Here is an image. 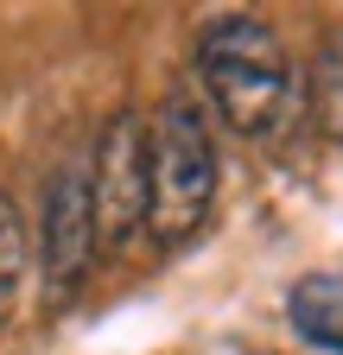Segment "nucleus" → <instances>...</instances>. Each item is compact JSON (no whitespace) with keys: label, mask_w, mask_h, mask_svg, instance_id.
Returning a JSON list of instances; mask_svg holds the SVG:
<instances>
[{"label":"nucleus","mask_w":343,"mask_h":355,"mask_svg":"<svg viewBox=\"0 0 343 355\" xmlns=\"http://www.w3.org/2000/svg\"><path fill=\"white\" fill-rule=\"evenodd\" d=\"M197 76L210 89V102L223 108V121L248 140H280L306 108V83L292 76L286 44L267 19H210L197 32Z\"/></svg>","instance_id":"f257e3e1"},{"label":"nucleus","mask_w":343,"mask_h":355,"mask_svg":"<svg viewBox=\"0 0 343 355\" xmlns=\"http://www.w3.org/2000/svg\"><path fill=\"white\" fill-rule=\"evenodd\" d=\"M217 197V146L210 121L185 96H172L159 121L147 127V235L159 241H191Z\"/></svg>","instance_id":"f03ea898"},{"label":"nucleus","mask_w":343,"mask_h":355,"mask_svg":"<svg viewBox=\"0 0 343 355\" xmlns=\"http://www.w3.org/2000/svg\"><path fill=\"white\" fill-rule=\"evenodd\" d=\"M90 216H96V241L121 254L147 229V121L140 114H115L102 146H96V184H90Z\"/></svg>","instance_id":"7ed1b4c3"},{"label":"nucleus","mask_w":343,"mask_h":355,"mask_svg":"<svg viewBox=\"0 0 343 355\" xmlns=\"http://www.w3.org/2000/svg\"><path fill=\"white\" fill-rule=\"evenodd\" d=\"M38 260H45L51 304H70L83 273L96 260V216H90V178L58 171L45 191V216H38Z\"/></svg>","instance_id":"20e7f679"},{"label":"nucleus","mask_w":343,"mask_h":355,"mask_svg":"<svg viewBox=\"0 0 343 355\" xmlns=\"http://www.w3.org/2000/svg\"><path fill=\"white\" fill-rule=\"evenodd\" d=\"M286 318L312 349L343 355V279L337 273H306L286 292Z\"/></svg>","instance_id":"39448f33"},{"label":"nucleus","mask_w":343,"mask_h":355,"mask_svg":"<svg viewBox=\"0 0 343 355\" xmlns=\"http://www.w3.org/2000/svg\"><path fill=\"white\" fill-rule=\"evenodd\" d=\"M19 292H26V222H19L13 197L0 191V324L13 318Z\"/></svg>","instance_id":"423d86ee"}]
</instances>
